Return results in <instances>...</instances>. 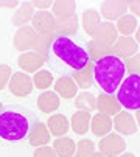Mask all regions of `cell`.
Returning a JSON list of instances; mask_svg holds the SVG:
<instances>
[{
  "label": "cell",
  "mask_w": 140,
  "mask_h": 157,
  "mask_svg": "<svg viewBox=\"0 0 140 157\" xmlns=\"http://www.w3.org/2000/svg\"><path fill=\"white\" fill-rule=\"evenodd\" d=\"M112 124L117 131V134L120 136H134L137 132V123L134 115L131 114L129 110H120L112 120Z\"/></svg>",
  "instance_id": "obj_10"
},
{
  "label": "cell",
  "mask_w": 140,
  "mask_h": 157,
  "mask_svg": "<svg viewBox=\"0 0 140 157\" xmlns=\"http://www.w3.org/2000/svg\"><path fill=\"white\" fill-rule=\"evenodd\" d=\"M97 109L100 114H106V115H117L122 110V104L119 103L115 95L112 94H103L100 97H97Z\"/></svg>",
  "instance_id": "obj_16"
},
{
  "label": "cell",
  "mask_w": 140,
  "mask_h": 157,
  "mask_svg": "<svg viewBox=\"0 0 140 157\" xmlns=\"http://www.w3.org/2000/svg\"><path fill=\"white\" fill-rule=\"evenodd\" d=\"M100 152H103L106 157H119L126 149L125 139L117 132H109L100 140Z\"/></svg>",
  "instance_id": "obj_5"
},
{
  "label": "cell",
  "mask_w": 140,
  "mask_h": 157,
  "mask_svg": "<svg viewBox=\"0 0 140 157\" xmlns=\"http://www.w3.org/2000/svg\"><path fill=\"white\" fill-rule=\"evenodd\" d=\"M50 131L47 128L45 123L36 121L34 124L30 126L28 129V142L33 148H39V146H45L50 142Z\"/></svg>",
  "instance_id": "obj_14"
},
{
  "label": "cell",
  "mask_w": 140,
  "mask_h": 157,
  "mask_svg": "<svg viewBox=\"0 0 140 157\" xmlns=\"http://www.w3.org/2000/svg\"><path fill=\"white\" fill-rule=\"evenodd\" d=\"M33 84L41 90H47L53 84V75L49 70H37L33 76Z\"/></svg>",
  "instance_id": "obj_31"
},
{
  "label": "cell",
  "mask_w": 140,
  "mask_h": 157,
  "mask_svg": "<svg viewBox=\"0 0 140 157\" xmlns=\"http://www.w3.org/2000/svg\"><path fill=\"white\" fill-rule=\"evenodd\" d=\"M55 25L56 19L49 11H37L33 16L31 27L37 34H55Z\"/></svg>",
  "instance_id": "obj_11"
},
{
  "label": "cell",
  "mask_w": 140,
  "mask_h": 157,
  "mask_svg": "<svg viewBox=\"0 0 140 157\" xmlns=\"http://www.w3.org/2000/svg\"><path fill=\"white\" fill-rule=\"evenodd\" d=\"M80 28V19L78 16H72L68 19H59L56 20V25H55V34L56 37H68L78 31Z\"/></svg>",
  "instance_id": "obj_20"
},
{
  "label": "cell",
  "mask_w": 140,
  "mask_h": 157,
  "mask_svg": "<svg viewBox=\"0 0 140 157\" xmlns=\"http://www.w3.org/2000/svg\"><path fill=\"white\" fill-rule=\"evenodd\" d=\"M56 152L58 157H73L75 151H76V143L70 139V137H58L55 142H53V146H52Z\"/></svg>",
  "instance_id": "obj_26"
},
{
  "label": "cell",
  "mask_w": 140,
  "mask_h": 157,
  "mask_svg": "<svg viewBox=\"0 0 140 157\" xmlns=\"http://www.w3.org/2000/svg\"><path fill=\"white\" fill-rule=\"evenodd\" d=\"M56 39H58L56 34H37L33 52L42 55L44 58H49V50H50V47L53 45V42Z\"/></svg>",
  "instance_id": "obj_28"
},
{
  "label": "cell",
  "mask_w": 140,
  "mask_h": 157,
  "mask_svg": "<svg viewBox=\"0 0 140 157\" xmlns=\"http://www.w3.org/2000/svg\"><path fill=\"white\" fill-rule=\"evenodd\" d=\"M90 157H106V155H104L103 152H100V151H95V152H93Z\"/></svg>",
  "instance_id": "obj_42"
},
{
  "label": "cell",
  "mask_w": 140,
  "mask_h": 157,
  "mask_svg": "<svg viewBox=\"0 0 140 157\" xmlns=\"http://www.w3.org/2000/svg\"><path fill=\"white\" fill-rule=\"evenodd\" d=\"M134 118L137 120L135 123H137V126L140 128V109H138V110H135V117H134Z\"/></svg>",
  "instance_id": "obj_40"
},
{
  "label": "cell",
  "mask_w": 140,
  "mask_h": 157,
  "mask_svg": "<svg viewBox=\"0 0 140 157\" xmlns=\"http://www.w3.org/2000/svg\"><path fill=\"white\" fill-rule=\"evenodd\" d=\"M47 128H49L52 136L58 139V137H64L68 132L70 123H68V120L64 114H55L49 118V121H47Z\"/></svg>",
  "instance_id": "obj_22"
},
{
  "label": "cell",
  "mask_w": 140,
  "mask_h": 157,
  "mask_svg": "<svg viewBox=\"0 0 140 157\" xmlns=\"http://www.w3.org/2000/svg\"><path fill=\"white\" fill-rule=\"evenodd\" d=\"M115 28L119 31V34H122V36H131L137 30V19L132 14H126L122 19L117 20Z\"/></svg>",
  "instance_id": "obj_29"
},
{
  "label": "cell",
  "mask_w": 140,
  "mask_h": 157,
  "mask_svg": "<svg viewBox=\"0 0 140 157\" xmlns=\"http://www.w3.org/2000/svg\"><path fill=\"white\" fill-rule=\"evenodd\" d=\"M128 11H131L134 17H135V16L140 17V0H132V2H129Z\"/></svg>",
  "instance_id": "obj_37"
},
{
  "label": "cell",
  "mask_w": 140,
  "mask_h": 157,
  "mask_svg": "<svg viewBox=\"0 0 140 157\" xmlns=\"http://www.w3.org/2000/svg\"><path fill=\"white\" fill-rule=\"evenodd\" d=\"M112 50H114V56L119 58V59H126L135 53H138V45L134 37L131 36H119V39L115 40V44L112 45Z\"/></svg>",
  "instance_id": "obj_13"
},
{
  "label": "cell",
  "mask_w": 140,
  "mask_h": 157,
  "mask_svg": "<svg viewBox=\"0 0 140 157\" xmlns=\"http://www.w3.org/2000/svg\"><path fill=\"white\" fill-rule=\"evenodd\" d=\"M28 120L22 114L10 110L0 114V137L2 139L10 142L22 140L25 136H28Z\"/></svg>",
  "instance_id": "obj_3"
},
{
  "label": "cell",
  "mask_w": 140,
  "mask_h": 157,
  "mask_svg": "<svg viewBox=\"0 0 140 157\" xmlns=\"http://www.w3.org/2000/svg\"><path fill=\"white\" fill-rule=\"evenodd\" d=\"M128 8H129L128 0H107V2L101 3L100 13L106 19V22H112V20H119L123 16H126Z\"/></svg>",
  "instance_id": "obj_8"
},
{
  "label": "cell",
  "mask_w": 140,
  "mask_h": 157,
  "mask_svg": "<svg viewBox=\"0 0 140 157\" xmlns=\"http://www.w3.org/2000/svg\"><path fill=\"white\" fill-rule=\"evenodd\" d=\"M87 56H89V61L95 64L97 61H100L103 58L114 56V50H112V47H107L97 40H89L87 42Z\"/></svg>",
  "instance_id": "obj_24"
},
{
  "label": "cell",
  "mask_w": 140,
  "mask_h": 157,
  "mask_svg": "<svg viewBox=\"0 0 140 157\" xmlns=\"http://www.w3.org/2000/svg\"><path fill=\"white\" fill-rule=\"evenodd\" d=\"M117 100L128 110L140 109V76L129 75L117 89Z\"/></svg>",
  "instance_id": "obj_4"
},
{
  "label": "cell",
  "mask_w": 140,
  "mask_h": 157,
  "mask_svg": "<svg viewBox=\"0 0 140 157\" xmlns=\"http://www.w3.org/2000/svg\"><path fill=\"white\" fill-rule=\"evenodd\" d=\"M90 37H92V40H97V42L104 44L107 47H112L115 44V40L119 39V31H117V28L112 22L104 20L97 25V28L90 34Z\"/></svg>",
  "instance_id": "obj_9"
},
{
  "label": "cell",
  "mask_w": 140,
  "mask_h": 157,
  "mask_svg": "<svg viewBox=\"0 0 140 157\" xmlns=\"http://www.w3.org/2000/svg\"><path fill=\"white\" fill-rule=\"evenodd\" d=\"M55 55L64 61L67 65H70L73 70H80L89 62V56H87V52L84 48H81L80 45L68 39V37H58L53 45H52Z\"/></svg>",
  "instance_id": "obj_2"
},
{
  "label": "cell",
  "mask_w": 140,
  "mask_h": 157,
  "mask_svg": "<svg viewBox=\"0 0 140 157\" xmlns=\"http://www.w3.org/2000/svg\"><path fill=\"white\" fill-rule=\"evenodd\" d=\"M93 64L92 61H89L83 69H80V70H73V73H72V78H73V81L76 82V86L80 87V89H83V90H87V89H90L92 87V84H93V81H95V78H93Z\"/></svg>",
  "instance_id": "obj_18"
},
{
  "label": "cell",
  "mask_w": 140,
  "mask_h": 157,
  "mask_svg": "<svg viewBox=\"0 0 140 157\" xmlns=\"http://www.w3.org/2000/svg\"><path fill=\"white\" fill-rule=\"evenodd\" d=\"M135 42H137V45L140 47V25L137 28V33H135Z\"/></svg>",
  "instance_id": "obj_39"
},
{
  "label": "cell",
  "mask_w": 140,
  "mask_h": 157,
  "mask_svg": "<svg viewBox=\"0 0 140 157\" xmlns=\"http://www.w3.org/2000/svg\"><path fill=\"white\" fill-rule=\"evenodd\" d=\"M75 107L78 110H86V112H93L97 110V97L92 92H81L75 98Z\"/></svg>",
  "instance_id": "obj_27"
},
{
  "label": "cell",
  "mask_w": 140,
  "mask_h": 157,
  "mask_svg": "<svg viewBox=\"0 0 140 157\" xmlns=\"http://www.w3.org/2000/svg\"><path fill=\"white\" fill-rule=\"evenodd\" d=\"M10 87V92L16 97H27L31 94L33 90V78L28 73H23V72H16L11 75V79L8 82Z\"/></svg>",
  "instance_id": "obj_7"
},
{
  "label": "cell",
  "mask_w": 140,
  "mask_h": 157,
  "mask_svg": "<svg viewBox=\"0 0 140 157\" xmlns=\"http://www.w3.org/2000/svg\"><path fill=\"white\" fill-rule=\"evenodd\" d=\"M11 75H13V70L11 67L6 65V64H0V90L8 86L10 79H11Z\"/></svg>",
  "instance_id": "obj_34"
},
{
  "label": "cell",
  "mask_w": 140,
  "mask_h": 157,
  "mask_svg": "<svg viewBox=\"0 0 140 157\" xmlns=\"http://www.w3.org/2000/svg\"><path fill=\"white\" fill-rule=\"evenodd\" d=\"M93 152H95V143L89 139H81L76 143V151L73 157H90Z\"/></svg>",
  "instance_id": "obj_32"
},
{
  "label": "cell",
  "mask_w": 140,
  "mask_h": 157,
  "mask_svg": "<svg viewBox=\"0 0 140 157\" xmlns=\"http://www.w3.org/2000/svg\"><path fill=\"white\" fill-rule=\"evenodd\" d=\"M125 64L115 56H107L95 62L93 65V78L104 90V94H112L120 87L125 79Z\"/></svg>",
  "instance_id": "obj_1"
},
{
  "label": "cell",
  "mask_w": 140,
  "mask_h": 157,
  "mask_svg": "<svg viewBox=\"0 0 140 157\" xmlns=\"http://www.w3.org/2000/svg\"><path fill=\"white\" fill-rule=\"evenodd\" d=\"M90 131L95 137H104L112 131V117L106 114H95L90 120Z\"/></svg>",
  "instance_id": "obj_17"
},
{
  "label": "cell",
  "mask_w": 140,
  "mask_h": 157,
  "mask_svg": "<svg viewBox=\"0 0 140 157\" xmlns=\"http://www.w3.org/2000/svg\"><path fill=\"white\" fill-rule=\"evenodd\" d=\"M55 92L64 100H72L78 95V86L72 76H59L55 81Z\"/></svg>",
  "instance_id": "obj_15"
},
{
  "label": "cell",
  "mask_w": 140,
  "mask_h": 157,
  "mask_svg": "<svg viewBox=\"0 0 140 157\" xmlns=\"http://www.w3.org/2000/svg\"><path fill=\"white\" fill-rule=\"evenodd\" d=\"M125 64V69L131 73V75H135V76H140V53H135L129 58H126L123 61Z\"/></svg>",
  "instance_id": "obj_33"
},
{
  "label": "cell",
  "mask_w": 140,
  "mask_h": 157,
  "mask_svg": "<svg viewBox=\"0 0 140 157\" xmlns=\"http://www.w3.org/2000/svg\"><path fill=\"white\" fill-rule=\"evenodd\" d=\"M90 120H92L90 112L76 110V112H73V115H72L70 126H72L75 134H78V136H84V134L90 129Z\"/></svg>",
  "instance_id": "obj_23"
},
{
  "label": "cell",
  "mask_w": 140,
  "mask_h": 157,
  "mask_svg": "<svg viewBox=\"0 0 140 157\" xmlns=\"http://www.w3.org/2000/svg\"><path fill=\"white\" fill-rule=\"evenodd\" d=\"M33 8H39V11H47V8L53 6V2L52 0H45V2H42V0H34V2H30Z\"/></svg>",
  "instance_id": "obj_36"
},
{
  "label": "cell",
  "mask_w": 140,
  "mask_h": 157,
  "mask_svg": "<svg viewBox=\"0 0 140 157\" xmlns=\"http://www.w3.org/2000/svg\"><path fill=\"white\" fill-rule=\"evenodd\" d=\"M36 39H37V33L34 31L33 27L27 25V27L17 28V31L13 37V45L20 53H27V52H31L34 48Z\"/></svg>",
  "instance_id": "obj_6"
},
{
  "label": "cell",
  "mask_w": 140,
  "mask_h": 157,
  "mask_svg": "<svg viewBox=\"0 0 140 157\" xmlns=\"http://www.w3.org/2000/svg\"><path fill=\"white\" fill-rule=\"evenodd\" d=\"M119 157H137V155L132 154V152H123V154H120Z\"/></svg>",
  "instance_id": "obj_41"
},
{
  "label": "cell",
  "mask_w": 140,
  "mask_h": 157,
  "mask_svg": "<svg viewBox=\"0 0 140 157\" xmlns=\"http://www.w3.org/2000/svg\"><path fill=\"white\" fill-rule=\"evenodd\" d=\"M16 6H19V2H16V0H10V2L0 0V8H16Z\"/></svg>",
  "instance_id": "obj_38"
},
{
  "label": "cell",
  "mask_w": 140,
  "mask_h": 157,
  "mask_svg": "<svg viewBox=\"0 0 140 157\" xmlns=\"http://www.w3.org/2000/svg\"><path fill=\"white\" fill-rule=\"evenodd\" d=\"M33 16H34V8L31 6L30 2H22L17 8V11L13 14L11 17V24L17 28H22V27H27L30 22L33 20Z\"/></svg>",
  "instance_id": "obj_19"
},
{
  "label": "cell",
  "mask_w": 140,
  "mask_h": 157,
  "mask_svg": "<svg viewBox=\"0 0 140 157\" xmlns=\"http://www.w3.org/2000/svg\"><path fill=\"white\" fill-rule=\"evenodd\" d=\"M45 61H47V58H44L42 55H39L33 50L22 53L17 58L19 69L23 70V73H36L37 70H41V67L45 64Z\"/></svg>",
  "instance_id": "obj_12"
},
{
  "label": "cell",
  "mask_w": 140,
  "mask_h": 157,
  "mask_svg": "<svg viewBox=\"0 0 140 157\" xmlns=\"http://www.w3.org/2000/svg\"><path fill=\"white\" fill-rule=\"evenodd\" d=\"M52 10H53L52 14L55 16L56 20L68 19L76 14V2H72V0H58V2H53Z\"/></svg>",
  "instance_id": "obj_25"
},
{
  "label": "cell",
  "mask_w": 140,
  "mask_h": 157,
  "mask_svg": "<svg viewBox=\"0 0 140 157\" xmlns=\"http://www.w3.org/2000/svg\"><path fill=\"white\" fill-rule=\"evenodd\" d=\"M2 112H3V104L0 103V114H2Z\"/></svg>",
  "instance_id": "obj_43"
},
{
  "label": "cell",
  "mask_w": 140,
  "mask_h": 157,
  "mask_svg": "<svg viewBox=\"0 0 140 157\" xmlns=\"http://www.w3.org/2000/svg\"><path fill=\"white\" fill-rule=\"evenodd\" d=\"M33 157H58V155H56V152H55V149L52 146H47L45 145V146L36 148Z\"/></svg>",
  "instance_id": "obj_35"
},
{
  "label": "cell",
  "mask_w": 140,
  "mask_h": 157,
  "mask_svg": "<svg viewBox=\"0 0 140 157\" xmlns=\"http://www.w3.org/2000/svg\"><path fill=\"white\" fill-rule=\"evenodd\" d=\"M81 22H83L84 31L90 36L93 33V30L97 28V25L100 24V13L95 10H86L81 14Z\"/></svg>",
  "instance_id": "obj_30"
},
{
  "label": "cell",
  "mask_w": 140,
  "mask_h": 157,
  "mask_svg": "<svg viewBox=\"0 0 140 157\" xmlns=\"http://www.w3.org/2000/svg\"><path fill=\"white\" fill-rule=\"evenodd\" d=\"M37 107L44 114H52L59 107V95L55 90H44L37 97Z\"/></svg>",
  "instance_id": "obj_21"
}]
</instances>
